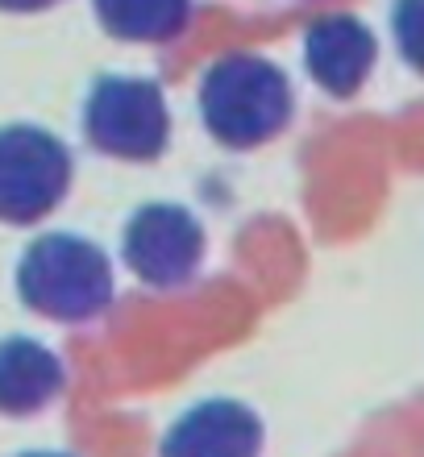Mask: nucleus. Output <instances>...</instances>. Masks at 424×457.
<instances>
[{
	"instance_id": "obj_1",
	"label": "nucleus",
	"mask_w": 424,
	"mask_h": 457,
	"mask_svg": "<svg viewBox=\"0 0 424 457\" xmlns=\"http://www.w3.org/2000/svg\"><path fill=\"white\" fill-rule=\"evenodd\" d=\"M17 295L37 316L79 325L109 308L112 270L100 245L75 233H46L17 262Z\"/></svg>"
},
{
	"instance_id": "obj_2",
	"label": "nucleus",
	"mask_w": 424,
	"mask_h": 457,
	"mask_svg": "<svg viewBox=\"0 0 424 457\" xmlns=\"http://www.w3.org/2000/svg\"><path fill=\"white\" fill-rule=\"evenodd\" d=\"M291 84L275 62L258 54H225L200 84V112L220 145L250 150L270 142L291 120Z\"/></svg>"
},
{
	"instance_id": "obj_3",
	"label": "nucleus",
	"mask_w": 424,
	"mask_h": 457,
	"mask_svg": "<svg viewBox=\"0 0 424 457\" xmlns=\"http://www.w3.org/2000/svg\"><path fill=\"white\" fill-rule=\"evenodd\" d=\"M84 137L100 154L125 162H150L167 150L170 112L154 79L104 75L92 84L84 104Z\"/></svg>"
},
{
	"instance_id": "obj_4",
	"label": "nucleus",
	"mask_w": 424,
	"mask_h": 457,
	"mask_svg": "<svg viewBox=\"0 0 424 457\" xmlns=\"http://www.w3.org/2000/svg\"><path fill=\"white\" fill-rule=\"evenodd\" d=\"M71 187V150L42 125L0 129V220L34 225L62 204Z\"/></svg>"
},
{
	"instance_id": "obj_5",
	"label": "nucleus",
	"mask_w": 424,
	"mask_h": 457,
	"mask_svg": "<svg viewBox=\"0 0 424 457\" xmlns=\"http://www.w3.org/2000/svg\"><path fill=\"white\" fill-rule=\"evenodd\" d=\"M121 253L145 287H183L204 258V228L179 204H145L125 225Z\"/></svg>"
},
{
	"instance_id": "obj_6",
	"label": "nucleus",
	"mask_w": 424,
	"mask_h": 457,
	"mask_svg": "<svg viewBox=\"0 0 424 457\" xmlns=\"http://www.w3.org/2000/svg\"><path fill=\"white\" fill-rule=\"evenodd\" d=\"M378 59V42L370 25L350 12H325L303 34V62L320 92L337 100H350L362 92Z\"/></svg>"
},
{
	"instance_id": "obj_7",
	"label": "nucleus",
	"mask_w": 424,
	"mask_h": 457,
	"mask_svg": "<svg viewBox=\"0 0 424 457\" xmlns=\"http://www.w3.org/2000/svg\"><path fill=\"white\" fill-rule=\"evenodd\" d=\"M262 449V420L245 403L208 399L183 411L162 436V457H258Z\"/></svg>"
},
{
	"instance_id": "obj_8",
	"label": "nucleus",
	"mask_w": 424,
	"mask_h": 457,
	"mask_svg": "<svg viewBox=\"0 0 424 457\" xmlns=\"http://www.w3.org/2000/svg\"><path fill=\"white\" fill-rule=\"evenodd\" d=\"M62 386V361L42 341H0V411L29 416L42 411Z\"/></svg>"
},
{
	"instance_id": "obj_9",
	"label": "nucleus",
	"mask_w": 424,
	"mask_h": 457,
	"mask_svg": "<svg viewBox=\"0 0 424 457\" xmlns=\"http://www.w3.org/2000/svg\"><path fill=\"white\" fill-rule=\"evenodd\" d=\"M92 9L121 42H170L192 17V0H92Z\"/></svg>"
},
{
	"instance_id": "obj_10",
	"label": "nucleus",
	"mask_w": 424,
	"mask_h": 457,
	"mask_svg": "<svg viewBox=\"0 0 424 457\" xmlns=\"http://www.w3.org/2000/svg\"><path fill=\"white\" fill-rule=\"evenodd\" d=\"M391 37L400 59L424 75V0H395L391 4Z\"/></svg>"
},
{
	"instance_id": "obj_11",
	"label": "nucleus",
	"mask_w": 424,
	"mask_h": 457,
	"mask_svg": "<svg viewBox=\"0 0 424 457\" xmlns=\"http://www.w3.org/2000/svg\"><path fill=\"white\" fill-rule=\"evenodd\" d=\"M50 4H59V0H0L4 12H37V9H50Z\"/></svg>"
},
{
	"instance_id": "obj_12",
	"label": "nucleus",
	"mask_w": 424,
	"mask_h": 457,
	"mask_svg": "<svg viewBox=\"0 0 424 457\" xmlns=\"http://www.w3.org/2000/svg\"><path fill=\"white\" fill-rule=\"evenodd\" d=\"M21 457H67V453H21Z\"/></svg>"
}]
</instances>
